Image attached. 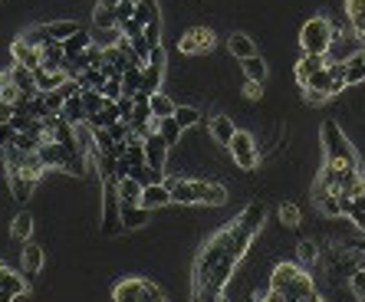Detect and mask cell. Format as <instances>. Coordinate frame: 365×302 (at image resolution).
Here are the masks:
<instances>
[{
	"mask_svg": "<svg viewBox=\"0 0 365 302\" xmlns=\"http://www.w3.org/2000/svg\"><path fill=\"white\" fill-rule=\"evenodd\" d=\"M7 73H10V83H13V85L20 89V95L33 99V95L40 92V89H37V79H33V69H27V66H20V63H13V66H10Z\"/></svg>",
	"mask_w": 365,
	"mask_h": 302,
	"instance_id": "7c38bea8",
	"label": "cell"
},
{
	"mask_svg": "<svg viewBox=\"0 0 365 302\" xmlns=\"http://www.w3.org/2000/svg\"><path fill=\"white\" fill-rule=\"evenodd\" d=\"M116 302H164V293L152 279H142V276H132V279H122L112 293Z\"/></svg>",
	"mask_w": 365,
	"mask_h": 302,
	"instance_id": "5b68a950",
	"label": "cell"
},
{
	"mask_svg": "<svg viewBox=\"0 0 365 302\" xmlns=\"http://www.w3.org/2000/svg\"><path fill=\"white\" fill-rule=\"evenodd\" d=\"M326 66H329V56H306V53H303V59L297 63V83L306 85L319 69H326Z\"/></svg>",
	"mask_w": 365,
	"mask_h": 302,
	"instance_id": "e0dca14e",
	"label": "cell"
},
{
	"mask_svg": "<svg viewBox=\"0 0 365 302\" xmlns=\"http://www.w3.org/2000/svg\"><path fill=\"white\" fill-rule=\"evenodd\" d=\"M231 158L241 164V168H257V161H260V155H257V138L250 132H234V138H231Z\"/></svg>",
	"mask_w": 365,
	"mask_h": 302,
	"instance_id": "8992f818",
	"label": "cell"
},
{
	"mask_svg": "<svg viewBox=\"0 0 365 302\" xmlns=\"http://www.w3.org/2000/svg\"><path fill=\"white\" fill-rule=\"evenodd\" d=\"M263 220H267V207H263L260 200H253V204H247V207H244V214L237 217V224H241L247 234L257 236L260 226H263Z\"/></svg>",
	"mask_w": 365,
	"mask_h": 302,
	"instance_id": "4fadbf2b",
	"label": "cell"
},
{
	"mask_svg": "<svg viewBox=\"0 0 365 302\" xmlns=\"http://www.w3.org/2000/svg\"><path fill=\"white\" fill-rule=\"evenodd\" d=\"M79 30H83V27H79L76 20H56V23H47L49 40H56V43H66L69 37H76Z\"/></svg>",
	"mask_w": 365,
	"mask_h": 302,
	"instance_id": "4316f807",
	"label": "cell"
},
{
	"mask_svg": "<svg viewBox=\"0 0 365 302\" xmlns=\"http://www.w3.org/2000/svg\"><path fill=\"white\" fill-rule=\"evenodd\" d=\"M148 63H155V66H164V49H162V47H155V49H152V56H148Z\"/></svg>",
	"mask_w": 365,
	"mask_h": 302,
	"instance_id": "7dc6e473",
	"label": "cell"
},
{
	"mask_svg": "<svg viewBox=\"0 0 365 302\" xmlns=\"http://www.w3.org/2000/svg\"><path fill=\"white\" fill-rule=\"evenodd\" d=\"M135 10H138V0H122V4L116 7L119 23H125V20H132V17H135Z\"/></svg>",
	"mask_w": 365,
	"mask_h": 302,
	"instance_id": "ee69618b",
	"label": "cell"
},
{
	"mask_svg": "<svg viewBox=\"0 0 365 302\" xmlns=\"http://www.w3.org/2000/svg\"><path fill=\"white\" fill-rule=\"evenodd\" d=\"M174 119H178V125H181V128H194V125L201 122V112H198V109H191V105H178V109H174Z\"/></svg>",
	"mask_w": 365,
	"mask_h": 302,
	"instance_id": "d590c367",
	"label": "cell"
},
{
	"mask_svg": "<svg viewBox=\"0 0 365 302\" xmlns=\"http://www.w3.org/2000/svg\"><path fill=\"white\" fill-rule=\"evenodd\" d=\"M164 188L172 191V204H194V184L188 178H164Z\"/></svg>",
	"mask_w": 365,
	"mask_h": 302,
	"instance_id": "ffe728a7",
	"label": "cell"
},
{
	"mask_svg": "<svg viewBox=\"0 0 365 302\" xmlns=\"http://www.w3.org/2000/svg\"><path fill=\"white\" fill-rule=\"evenodd\" d=\"M227 49H231V56H237V59L257 56V43H253L247 33H231V40H227Z\"/></svg>",
	"mask_w": 365,
	"mask_h": 302,
	"instance_id": "d4e9b609",
	"label": "cell"
},
{
	"mask_svg": "<svg viewBox=\"0 0 365 302\" xmlns=\"http://www.w3.org/2000/svg\"><path fill=\"white\" fill-rule=\"evenodd\" d=\"M162 76H164V66H155V63H145L142 66V95H155L162 89Z\"/></svg>",
	"mask_w": 365,
	"mask_h": 302,
	"instance_id": "7402d4cb",
	"label": "cell"
},
{
	"mask_svg": "<svg viewBox=\"0 0 365 302\" xmlns=\"http://www.w3.org/2000/svg\"><path fill=\"white\" fill-rule=\"evenodd\" d=\"M234 132H237V128H234V122L227 119V115H214V119H211V135H214V142H217V145L227 148L231 138H234Z\"/></svg>",
	"mask_w": 365,
	"mask_h": 302,
	"instance_id": "484cf974",
	"label": "cell"
},
{
	"mask_svg": "<svg viewBox=\"0 0 365 302\" xmlns=\"http://www.w3.org/2000/svg\"><path fill=\"white\" fill-rule=\"evenodd\" d=\"M119 30H122V37L125 40H135V37H142V30H145V23L142 20H125V23H119Z\"/></svg>",
	"mask_w": 365,
	"mask_h": 302,
	"instance_id": "b9f144b4",
	"label": "cell"
},
{
	"mask_svg": "<svg viewBox=\"0 0 365 302\" xmlns=\"http://www.w3.org/2000/svg\"><path fill=\"white\" fill-rule=\"evenodd\" d=\"M299 266H316V260H319V250H316V243L313 240H299Z\"/></svg>",
	"mask_w": 365,
	"mask_h": 302,
	"instance_id": "74e56055",
	"label": "cell"
},
{
	"mask_svg": "<svg viewBox=\"0 0 365 302\" xmlns=\"http://www.w3.org/2000/svg\"><path fill=\"white\" fill-rule=\"evenodd\" d=\"M30 234H33V214H17L13 217V224H10V240H30Z\"/></svg>",
	"mask_w": 365,
	"mask_h": 302,
	"instance_id": "4dcf8cb0",
	"label": "cell"
},
{
	"mask_svg": "<svg viewBox=\"0 0 365 302\" xmlns=\"http://www.w3.org/2000/svg\"><path fill=\"white\" fill-rule=\"evenodd\" d=\"M155 132L162 135V138H164L168 145H178V138H181L184 128L178 125V119L172 115V119H158V128H155Z\"/></svg>",
	"mask_w": 365,
	"mask_h": 302,
	"instance_id": "836d02e7",
	"label": "cell"
},
{
	"mask_svg": "<svg viewBox=\"0 0 365 302\" xmlns=\"http://www.w3.org/2000/svg\"><path fill=\"white\" fill-rule=\"evenodd\" d=\"M359 299H362V302H365V296H359Z\"/></svg>",
	"mask_w": 365,
	"mask_h": 302,
	"instance_id": "681fc988",
	"label": "cell"
},
{
	"mask_svg": "<svg viewBox=\"0 0 365 302\" xmlns=\"http://www.w3.org/2000/svg\"><path fill=\"white\" fill-rule=\"evenodd\" d=\"M270 286L283 293L287 302H313L316 299V283L306 270H299L297 263H277L273 273H270Z\"/></svg>",
	"mask_w": 365,
	"mask_h": 302,
	"instance_id": "7a4b0ae2",
	"label": "cell"
},
{
	"mask_svg": "<svg viewBox=\"0 0 365 302\" xmlns=\"http://www.w3.org/2000/svg\"><path fill=\"white\" fill-rule=\"evenodd\" d=\"M346 83H349V85L365 83V59H362V49H359V53H352V56L346 59Z\"/></svg>",
	"mask_w": 365,
	"mask_h": 302,
	"instance_id": "f546056e",
	"label": "cell"
},
{
	"mask_svg": "<svg viewBox=\"0 0 365 302\" xmlns=\"http://www.w3.org/2000/svg\"><path fill=\"white\" fill-rule=\"evenodd\" d=\"M83 105H86V119L89 115H96V112H102V105H106V95L99 92V89H83Z\"/></svg>",
	"mask_w": 365,
	"mask_h": 302,
	"instance_id": "e575fe53",
	"label": "cell"
},
{
	"mask_svg": "<svg viewBox=\"0 0 365 302\" xmlns=\"http://www.w3.org/2000/svg\"><path fill=\"white\" fill-rule=\"evenodd\" d=\"M336 37H339V30L326 17H313L299 30V47H303L306 56H326L329 49H333V43H336Z\"/></svg>",
	"mask_w": 365,
	"mask_h": 302,
	"instance_id": "3957f363",
	"label": "cell"
},
{
	"mask_svg": "<svg viewBox=\"0 0 365 302\" xmlns=\"http://www.w3.org/2000/svg\"><path fill=\"white\" fill-rule=\"evenodd\" d=\"M92 47V33L89 30H79L76 37H69L66 43H63V53H66V59L79 56V53H86V49Z\"/></svg>",
	"mask_w": 365,
	"mask_h": 302,
	"instance_id": "f1b7e54d",
	"label": "cell"
},
{
	"mask_svg": "<svg viewBox=\"0 0 365 302\" xmlns=\"http://www.w3.org/2000/svg\"><path fill=\"white\" fill-rule=\"evenodd\" d=\"M346 217L352 220V224H356L359 230H362V234H365V194H362V198H356V200H352V207H349V214H346Z\"/></svg>",
	"mask_w": 365,
	"mask_h": 302,
	"instance_id": "f35d334b",
	"label": "cell"
},
{
	"mask_svg": "<svg viewBox=\"0 0 365 302\" xmlns=\"http://www.w3.org/2000/svg\"><path fill=\"white\" fill-rule=\"evenodd\" d=\"M346 17L352 27V37L365 43V0H346Z\"/></svg>",
	"mask_w": 365,
	"mask_h": 302,
	"instance_id": "d6986e66",
	"label": "cell"
},
{
	"mask_svg": "<svg viewBox=\"0 0 365 302\" xmlns=\"http://www.w3.org/2000/svg\"><path fill=\"white\" fill-rule=\"evenodd\" d=\"M194 184V204H208V207H221L227 200V188L217 181H191Z\"/></svg>",
	"mask_w": 365,
	"mask_h": 302,
	"instance_id": "9c48e42d",
	"label": "cell"
},
{
	"mask_svg": "<svg viewBox=\"0 0 365 302\" xmlns=\"http://www.w3.org/2000/svg\"><path fill=\"white\" fill-rule=\"evenodd\" d=\"M313 302H326V299H323V296H316V299H313Z\"/></svg>",
	"mask_w": 365,
	"mask_h": 302,
	"instance_id": "c3c4849f",
	"label": "cell"
},
{
	"mask_svg": "<svg viewBox=\"0 0 365 302\" xmlns=\"http://www.w3.org/2000/svg\"><path fill=\"white\" fill-rule=\"evenodd\" d=\"M244 92H247V99H260V95H263V83H253V79H247Z\"/></svg>",
	"mask_w": 365,
	"mask_h": 302,
	"instance_id": "bcb514c9",
	"label": "cell"
},
{
	"mask_svg": "<svg viewBox=\"0 0 365 302\" xmlns=\"http://www.w3.org/2000/svg\"><path fill=\"white\" fill-rule=\"evenodd\" d=\"M241 66H244V76L253 79V83H263V79H267V63H263V56H247V59H241Z\"/></svg>",
	"mask_w": 365,
	"mask_h": 302,
	"instance_id": "d6a6232c",
	"label": "cell"
},
{
	"mask_svg": "<svg viewBox=\"0 0 365 302\" xmlns=\"http://www.w3.org/2000/svg\"><path fill=\"white\" fill-rule=\"evenodd\" d=\"M20 260H23V273H27V279H33V276L43 270V263H47V253H43L37 243H23Z\"/></svg>",
	"mask_w": 365,
	"mask_h": 302,
	"instance_id": "9a60e30c",
	"label": "cell"
},
{
	"mask_svg": "<svg viewBox=\"0 0 365 302\" xmlns=\"http://www.w3.org/2000/svg\"><path fill=\"white\" fill-rule=\"evenodd\" d=\"M148 214H152V210H145L142 204L122 207V230H142V226L148 224Z\"/></svg>",
	"mask_w": 365,
	"mask_h": 302,
	"instance_id": "83f0119b",
	"label": "cell"
},
{
	"mask_svg": "<svg viewBox=\"0 0 365 302\" xmlns=\"http://www.w3.org/2000/svg\"><path fill=\"white\" fill-rule=\"evenodd\" d=\"M116 191H119V204H122V207H135V204H142V184H138L135 178L119 181Z\"/></svg>",
	"mask_w": 365,
	"mask_h": 302,
	"instance_id": "44dd1931",
	"label": "cell"
},
{
	"mask_svg": "<svg viewBox=\"0 0 365 302\" xmlns=\"http://www.w3.org/2000/svg\"><path fill=\"white\" fill-rule=\"evenodd\" d=\"M313 204L319 207L323 217H342V204H339V194H329V191L316 188L313 184Z\"/></svg>",
	"mask_w": 365,
	"mask_h": 302,
	"instance_id": "5bb4252c",
	"label": "cell"
},
{
	"mask_svg": "<svg viewBox=\"0 0 365 302\" xmlns=\"http://www.w3.org/2000/svg\"><path fill=\"white\" fill-rule=\"evenodd\" d=\"M27 293V276L13 273L10 266L0 263V302H13Z\"/></svg>",
	"mask_w": 365,
	"mask_h": 302,
	"instance_id": "ba28073f",
	"label": "cell"
},
{
	"mask_svg": "<svg viewBox=\"0 0 365 302\" xmlns=\"http://www.w3.org/2000/svg\"><path fill=\"white\" fill-rule=\"evenodd\" d=\"M13 138H17V128L10 122H0V151L7 148V145H13Z\"/></svg>",
	"mask_w": 365,
	"mask_h": 302,
	"instance_id": "f6af8a7d",
	"label": "cell"
},
{
	"mask_svg": "<svg viewBox=\"0 0 365 302\" xmlns=\"http://www.w3.org/2000/svg\"><path fill=\"white\" fill-rule=\"evenodd\" d=\"M116 0H99L96 10H92V23L96 30H116L119 27V17H116Z\"/></svg>",
	"mask_w": 365,
	"mask_h": 302,
	"instance_id": "2e32d148",
	"label": "cell"
},
{
	"mask_svg": "<svg viewBox=\"0 0 365 302\" xmlns=\"http://www.w3.org/2000/svg\"><path fill=\"white\" fill-rule=\"evenodd\" d=\"M253 243V234H247L237 220L224 230L204 240L194 260V302H224V286L231 279L234 266L244 260V253Z\"/></svg>",
	"mask_w": 365,
	"mask_h": 302,
	"instance_id": "6da1fadb",
	"label": "cell"
},
{
	"mask_svg": "<svg viewBox=\"0 0 365 302\" xmlns=\"http://www.w3.org/2000/svg\"><path fill=\"white\" fill-rule=\"evenodd\" d=\"M59 115L66 119L69 125H83L86 122V105H83V95H69L66 102H63V109H59Z\"/></svg>",
	"mask_w": 365,
	"mask_h": 302,
	"instance_id": "603a6c76",
	"label": "cell"
},
{
	"mask_svg": "<svg viewBox=\"0 0 365 302\" xmlns=\"http://www.w3.org/2000/svg\"><path fill=\"white\" fill-rule=\"evenodd\" d=\"M250 299H253V302H287V299H283V293H277L273 286H267V289H253Z\"/></svg>",
	"mask_w": 365,
	"mask_h": 302,
	"instance_id": "60d3db41",
	"label": "cell"
},
{
	"mask_svg": "<svg viewBox=\"0 0 365 302\" xmlns=\"http://www.w3.org/2000/svg\"><path fill=\"white\" fill-rule=\"evenodd\" d=\"M142 142H145V161H148L152 168L164 171V161H168V148H172V145L164 142V138H162V135H158V132L145 135Z\"/></svg>",
	"mask_w": 365,
	"mask_h": 302,
	"instance_id": "30bf717a",
	"label": "cell"
},
{
	"mask_svg": "<svg viewBox=\"0 0 365 302\" xmlns=\"http://www.w3.org/2000/svg\"><path fill=\"white\" fill-rule=\"evenodd\" d=\"M277 214H280V220H283L287 226H297L299 224V207H297V204H280Z\"/></svg>",
	"mask_w": 365,
	"mask_h": 302,
	"instance_id": "ab89813d",
	"label": "cell"
},
{
	"mask_svg": "<svg viewBox=\"0 0 365 302\" xmlns=\"http://www.w3.org/2000/svg\"><path fill=\"white\" fill-rule=\"evenodd\" d=\"M10 53H13V63H20V66L40 69V49L33 47V43H30L27 37H17V40H13Z\"/></svg>",
	"mask_w": 365,
	"mask_h": 302,
	"instance_id": "8fae6325",
	"label": "cell"
},
{
	"mask_svg": "<svg viewBox=\"0 0 365 302\" xmlns=\"http://www.w3.org/2000/svg\"><path fill=\"white\" fill-rule=\"evenodd\" d=\"M362 59H365V49H362Z\"/></svg>",
	"mask_w": 365,
	"mask_h": 302,
	"instance_id": "f907efd6",
	"label": "cell"
},
{
	"mask_svg": "<svg viewBox=\"0 0 365 302\" xmlns=\"http://www.w3.org/2000/svg\"><path fill=\"white\" fill-rule=\"evenodd\" d=\"M323 151H326V161L336 168H359L356 148L349 145V138L336 122H323Z\"/></svg>",
	"mask_w": 365,
	"mask_h": 302,
	"instance_id": "277c9868",
	"label": "cell"
},
{
	"mask_svg": "<svg viewBox=\"0 0 365 302\" xmlns=\"http://www.w3.org/2000/svg\"><path fill=\"white\" fill-rule=\"evenodd\" d=\"M178 49H181L184 56H204V53H211L214 49V30H208V27L188 30V33L181 37V43H178Z\"/></svg>",
	"mask_w": 365,
	"mask_h": 302,
	"instance_id": "52a82bcc",
	"label": "cell"
},
{
	"mask_svg": "<svg viewBox=\"0 0 365 302\" xmlns=\"http://www.w3.org/2000/svg\"><path fill=\"white\" fill-rule=\"evenodd\" d=\"M17 99H20V89L10 83V73H0V102L17 105Z\"/></svg>",
	"mask_w": 365,
	"mask_h": 302,
	"instance_id": "8d00e7d4",
	"label": "cell"
},
{
	"mask_svg": "<svg viewBox=\"0 0 365 302\" xmlns=\"http://www.w3.org/2000/svg\"><path fill=\"white\" fill-rule=\"evenodd\" d=\"M148 105H152V119H172L174 109H178L164 92H155L152 99H148Z\"/></svg>",
	"mask_w": 365,
	"mask_h": 302,
	"instance_id": "1f68e13d",
	"label": "cell"
},
{
	"mask_svg": "<svg viewBox=\"0 0 365 302\" xmlns=\"http://www.w3.org/2000/svg\"><path fill=\"white\" fill-rule=\"evenodd\" d=\"M172 204V191L164 184H152V188H142V207L145 210H158Z\"/></svg>",
	"mask_w": 365,
	"mask_h": 302,
	"instance_id": "ac0fdd59",
	"label": "cell"
},
{
	"mask_svg": "<svg viewBox=\"0 0 365 302\" xmlns=\"http://www.w3.org/2000/svg\"><path fill=\"white\" fill-rule=\"evenodd\" d=\"M102 95H106L109 102H119L122 99V79H106V85H102Z\"/></svg>",
	"mask_w": 365,
	"mask_h": 302,
	"instance_id": "7bdbcfd3",
	"label": "cell"
},
{
	"mask_svg": "<svg viewBox=\"0 0 365 302\" xmlns=\"http://www.w3.org/2000/svg\"><path fill=\"white\" fill-rule=\"evenodd\" d=\"M10 181V194L23 204V200H30V194H33V188H37V178H30V174H7Z\"/></svg>",
	"mask_w": 365,
	"mask_h": 302,
	"instance_id": "cb8c5ba5",
	"label": "cell"
}]
</instances>
